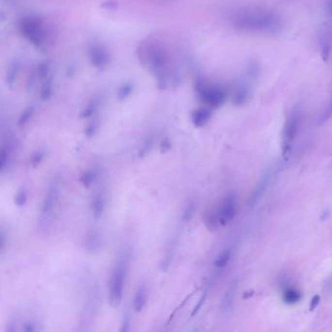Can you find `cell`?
I'll list each match as a JSON object with an SVG mask.
<instances>
[{
  "label": "cell",
  "instance_id": "obj_34",
  "mask_svg": "<svg viewBox=\"0 0 332 332\" xmlns=\"http://www.w3.org/2000/svg\"><path fill=\"white\" fill-rule=\"evenodd\" d=\"M172 148V143L170 142V141L168 139L164 140L161 143V152L162 153H166L168 151H170Z\"/></svg>",
  "mask_w": 332,
  "mask_h": 332
},
{
  "label": "cell",
  "instance_id": "obj_1",
  "mask_svg": "<svg viewBox=\"0 0 332 332\" xmlns=\"http://www.w3.org/2000/svg\"><path fill=\"white\" fill-rule=\"evenodd\" d=\"M230 22L235 30L251 33H277L283 28L282 19L276 12L262 8L239 10L231 16Z\"/></svg>",
  "mask_w": 332,
  "mask_h": 332
},
{
  "label": "cell",
  "instance_id": "obj_23",
  "mask_svg": "<svg viewBox=\"0 0 332 332\" xmlns=\"http://www.w3.org/2000/svg\"><path fill=\"white\" fill-rule=\"evenodd\" d=\"M27 201H28V192H27V189L25 187H22L16 197H15V204L19 206V207H22L24 206L26 204H27Z\"/></svg>",
  "mask_w": 332,
  "mask_h": 332
},
{
  "label": "cell",
  "instance_id": "obj_18",
  "mask_svg": "<svg viewBox=\"0 0 332 332\" xmlns=\"http://www.w3.org/2000/svg\"><path fill=\"white\" fill-rule=\"evenodd\" d=\"M283 298L286 304H295L300 300L301 293L294 288H289V289L285 290Z\"/></svg>",
  "mask_w": 332,
  "mask_h": 332
},
{
  "label": "cell",
  "instance_id": "obj_25",
  "mask_svg": "<svg viewBox=\"0 0 332 332\" xmlns=\"http://www.w3.org/2000/svg\"><path fill=\"white\" fill-rule=\"evenodd\" d=\"M98 126H99V123H98L97 120L92 121V122L86 127V129H85V131H84L85 135H86L87 137H89V138L93 137V136L96 133V131H97V129H98Z\"/></svg>",
  "mask_w": 332,
  "mask_h": 332
},
{
  "label": "cell",
  "instance_id": "obj_2",
  "mask_svg": "<svg viewBox=\"0 0 332 332\" xmlns=\"http://www.w3.org/2000/svg\"><path fill=\"white\" fill-rule=\"evenodd\" d=\"M61 197V184L58 178H54L45 193L43 203L41 206V211L38 219L39 228L46 232L53 224L54 218L57 214V209L60 204Z\"/></svg>",
  "mask_w": 332,
  "mask_h": 332
},
{
  "label": "cell",
  "instance_id": "obj_17",
  "mask_svg": "<svg viewBox=\"0 0 332 332\" xmlns=\"http://www.w3.org/2000/svg\"><path fill=\"white\" fill-rule=\"evenodd\" d=\"M96 174H97V173L95 170H90V171H87L84 174H82L79 180L84 187L89 188L93 184V182L95 181Z\"/></svg>",
  "mask_w": 332,
  "mask_h": 332
},
{
  "label": "cell",
  "instance_id": "obj_9",
  "mask_svg": "<svg viewBox=\"0 0 332 332\" xmlns=\"http://www.w3.org/2000/svg\"><path fill=\"white\" fill-rule=\"evenodd\" d=\"M251 87L249 84V81H243L241 83H239L233 93V103L237 106L240 105H244L245 103H247L251 97Z\"/></svg>",
  "mask_w": 332,
  "mask_h": 332
},
{
  "label": "cell",
  "instance_id": "obj_27",
  "mask_svg": "<svg viewBox=\"0 0 332 332\" xmlns=\"http://www.w3.org/2000/svg\"><path fill=\"white\" fill-rule=\"evenodd\" d=\"M195 211V206L193 204H190L189 206H187V207L185 208L183 214H182V220L183 221H189L194 214Z\"/></svg>",
  "mask_w": 332,
  "mask_h": 332
},
{
  "label": "cell",
  "instance_id": "obj_26",
  "mask_svg": "<svg viewBox=\"0 0 332 332\" xmlns=\"http://www.w3.org/2000/svg\"><path fill=\"white\" fill-rule=\"evenodd\" d=\"M44 156H45V154H44L43 151H37V152L33 153L32 156V158H31V164H32V166L34 167V168H36V167L43 161Z\"/></svg>",
  "mask_w": 332,
  "mask_h": 332
},
{
  "label": "cell",
  "instance_id": "obj_11",
  "mask_svg": "<svg viewBox=\"0 0 332 332\" xmlns=\"http://www.w3.org/2000/svg\"><path fill=\"white\" fill-rule=\"evenodd\" d=\"M270 179H271V173L267 172L262 178L259 180V182L256 184L255 188L253 191V194L251 196L250 199V205L253 206H254L262 197V195L264 194V192L266 191L269 183H270Z\"/></svg>",
  "mask_w": 332,
  "mask_h": 332
},
{
  "label": "cell",
  "instance_id": "obj_19",
  "mask_svg": "<svg viewBox=\"0 0 332 332\" xmlns=\"http://www.w3.org/2000/svg\"><path fill=\"white\" fill-rule=\"evenodd\" d=\"M19 70H20V63L16 61L14 62L13 63H11V65L9 66L8 70H7V75H6V81L9 85H13L17 76H18V73H19Z\"/></svg>",
  "mask_w": 332,
  "mask_h": 332
},
{
  "label": "cell",
  "instance_id": "obj_4",
  "mask_svg": "<svg viewBox=\"0 0 332 332\" xmlns=\"http://www.w3.org/2000/svg\"><path fill=\"white\" fill-rule=\"evenodd\" d=\"M127 277V266L124 260H120L114 266L109 283V302L112 307H118L123 298L125 282Z\"/></svg>",
  "mask_w": 332,
  "mask_h": 332
},
{
  "label": "cell",
  "instance_id": "obj_12",
  "mask_svg": "<svg viewBox=\"0 0 332 332\" xmlns=\"http://www.w3.org/2000/svg\"><path fill=\"white\" fill-rule=\"evenodd\" d=\"M105 209V198L104 195L100 192H96L91 201V210L93 216L95 219H98L102 216L103 211Z\"/></svg>",
  "mask_w": 332,
  "mask_h": 332
},
{
  "label": "cell",
  "instance_id": "obj_13",
  "mask_svg": "<svg viewBox=\"0 0 332 332\" xmlns=\"http://www.w3.org/2000/svg\"><path fill=\"white\" fill-rule=\"evenodd\" d=\"M147 295H148V291H147L146 285H140L136 291V294L134 297V304H133L134 310L137 313H141L144 309L147 303Z\"/></svg>",
  "mask_w": 332,
  "mask_h": 332
},
{
  "label": "cell",
  "instance_id": "obj_21",
  "mask_svg": "<svg viewBox=\"0 0 332 332\" xmlns=\"http://www.w3.org/2000/svg\"><path fill=\"white\" fill-rule=\"evenodd\" d=\"M134 91V86L131 83H125L124 85H122L117 93V97L119 100H124L127 97H129L132 94V92Z\"/></svg>",
  "mask_w": 332,
  "mask_h": 332
},
{
  "label": "cell",
  "instance_id": "obj_30",
  "mask_svg": "<svg viewBox=\"0 0 332 332\" xmlns=\"http://www.w3.org/2000/svg\"><path fill=\"white\" fill-rule=\"evenodd\" d=\"M151 146H152V141L146 142L145 144L143 145V147H142V148L140 150V152H139V158H142V157H143L146 153H148V151L150 150Z\"/></svg>",
  "mask_w": 332,
  "mask_h": 332
},
{
  "label": "cell",
  "instance_id": "obj_6",
  "mask_svg": "<svg viewBox=\"0 0 332 332\" xmlns=\"http://www.w3.org/2000/svg\"><path fill=\"white\" fill-rule=\"evenodd\" d=\"M301 124V115L299 109L294 108L288 115L284 129V142L289 146L298 135Z\"/></svg>",
  "mask_w": 332,
  "mask_h": 332
},
{
  "label": "cell",
  "instance_id": "obj_35",
  "mask_svg": "<svg viewBox=\"0 0 332 332\" xmlns=\"http://www.w3.org/2000/svg\"><path fill=\"white\" fill-rule=\"evenodd\" d=\"M319 302H320V297H319V295H315V296L312 298V301H311V304H310V310H311V311H314V310L317 307V305L319 304Z\"/></svg>",
  "mask_w": 332,
  "mask_h": 332
},
{
  "label": "cell",
  "instance_id": "obj_37",
  "mask_svg": "<svg viewBox=\"0 0 332 332\" xmlns=\"http://www.w3.org/2000/svg\"><path fill=\"white\" fill-rule=\"evenodd\" d=\"M327 10H328L330 17L332 18V0H328L327 1Z\"/></svg>",
  "mask_w": 332,
  "mask_h": 332
},
{
  "label": "cell",
  "instance_id": "obj_32",
  "mask_svg": "<svg viewBox=\"0 0 332 332\" xmlns=\"http://www.w3.org/2000/svg\"><path fill=\"white\" fill-rule=\"evenodd\" d=\"M206 293H204V295H202V297L200 298V300H199V302H198V304L196 305V307L194 308V310L192 311V313H191V316H194L198 312H199V310L201 309V307H202V305L204 304V302H205V300H206Z\"/></svg>",
  "mask_w": 332,
  "mask_h": 332
},
{
  "label": "cell",
  "instance_id": "obj_15",
  "mask_svg": "<svg viewBox=\"0 0 332 332\" xmlns=\"http://www.w3.org/2000/svg\"><path fill=\"white\" fill-rule=\"evenodd\" d=\"M12 152V145L8 142V144L2 145L1 149H0V168L2 171L5 170V168L8 166L10 159H11V153Z\"/></svg>",
  "mask_w": 332,
  "mask_h": 332
},
{
  "label": "cell",
  "instance_id": "obj_28",
  "mask_svg": "<svg viewBox=\"0 0 332 332\" xmlns=\"http://www.w3.org/2000/svg\"><path fill=\"white\" fill-rule=\"evenodd\" d=\"M49 70H50V67H49V64L46 63H40L37 67V74L40 78H45L47 77L48 73H49Z\"/></svg>",
  "mask_w": 332,
  "mask_h": 332
},
{
  "label": "cell",
  "instance_id": "obj_8",
  "mask_svg": "<svg viewBox=\"0 0 332 332\" xmlns=\"http://www.w3.org/2000/svg\"><path fill=\"white\" fill-rule=\"evenodd\" d=\"M89 58L93 66L97 69H103L110 62V55L101 45H93L89 50Z\"/></svg>",
  "mask_w": 332,
  "mask_h": 332
},
{
  "label": "cell",
  "instance_id": "obj_10",
  "mask_svg": "<svg viewBox=\"0 0 332 332\" xmlns=\"http://www.w3.org/2000/svg\"><path fill=\"white\" fill-rule=\"evenodd\" d=\"M211 115V110L208 107H201L191 113V121L195 127L201 128L208 123Z\"/></svg>",
  "mask_w": 332,
  "mask_h": 332
},
{
  "label": "cell",
  "instance_id": "obj_33",
  "mask_svg": "<svg viewBox=\"0 0 332 332\" xmlns=\"http://www.w3.org/2000/svg\"><path fill=\"white\" fill-rule=\"evenodd\" d=\"M129 326H130V316L129 315H125L123 321H122V327L120 329L121 332H126L129 330Z\"/></svg>",
  "mask_w": 332,
  "mask_h": 332
},
{
  "label": "cell",
  "instance_id": "obj_24",
  "mask_svg": "<svg viewBox=\"0 0 332 332\" xmlns=\"http://www.w3.org/2000/svg\"><path fill=\"white\" fill-rule=\"evenodd\" d=\"M52 91H53V86H52V82L51 80L46 81L42 88H41V92H40V96L43 100H48L50 99L51 95H52Z\"/></svg>",
  "mask_w": 332,
  "mask_h": 332
},
{
  "label": "cell",
  "instance_id": "obj_36",
  "mask_svg": "<svg viewBox=\"0 0 332 332\" xmlns=\"http://www.w3.org/2000/svg\"><path fill=\"white\" fill-rule=\"evenodd\" d=\"M23 329L26 332H33V331H35V324H33L32 321H28L24 324Z\"/></svg>",
  "mask_w": 332,
  "mask_h": 332
},
{
  "label": "cell",
  "instance_id": "obj_3",
  "mask_svg": "<svg viewBox=\"0 0 332 332\" xmlns=\"http://www.w3.org/2000/svg\"><path fill=\"white\" fill-rule=\"evenodd\" d=\"M195 90L200 99L212 108L222 106L227 98V92L223 87L205 80L197 81Z\"/></svg>",
  "mask_w": 332,
  "mask_h": 332
},
{
  "label": "cell",
  "instance_id": "obj_29",
  "mask_svg": "<svg viewBox=\"0 0 332 332\" xmlns=\"http://www.w3.org/2000/svg\"><path fill=\"white\" fill-rule=\"evenodd\" d=\"M331 116H332V97H331L329 103L327 104V107H326V109H325V111H324L323 114L321 115L320 123H324V122L327 121Z\"/></svg>",
  "mask_w": 332,
  "mask_h": 332
},
{
  "label": "cell",
  "instance_id": "obj_31",
  "mask_svg": "<svg viewBox=\"0 0 332 332\" xmlns=\"http://www.w3.org/2000/svg\"><path fill=\"white\" fill-rule=\"evenodd\" d=\"M101 7L106 10H115L117 8V3L112 1V0H108V1H105L103 4H101Z\"/></svg>",
  "mask_w": 332,
  "mask_h": 332
},
{
  "label": "cell",
  "instance_id": "obj_20",
  "mask_svg": "<svg viewBox=\"0 0 332 332\" xmlns=\"http://www.w3.org/2000/svg\"><path fill=\"white\" fill-rule=\"evenodd\" d=\"M230 259H231V251L226 250L216 258V260L214 261V265L217 269H222L229 263Z\"/></svg>",
  "mask_w": 332,
  "mask_h": 332
},
{
  "label": "cell",
  "instance_id": "obj_14",
  "mask_svg": "<svg viewBox=\"0 0 332 332\" xmlns=\"http://www.w3.org/2000/svg\"><path fill=\"white\" fill-rule=\"evenodd\" d=\"M86 245L87 249L92 253H95L96 251H98L101 247V237L99 233L95 230L92 231L87 237Z\"/></svg>",
  "mask_w": 332,
  "mask_h": 332
},
{
  "label": "cell",
  "instance_id": "obj_16",
  "mask_svg": "<svg viewBox=\"0 0 332 332\" xmlns=\"http://www.w3.org/2000/svg\"><path fill=\"white\" fill-rule=\"evenodd\" d=\"M34 112H35V107L33 105H31V106L27 107L24 110L23 113L21 114V116H20V118L18 120V126L19 127L26 126L30 122V120L32 118Z\"/></svg>",
  "mask_w": 332,
  "mask_h": 332
},
{
  "label": "cell",
  "instance_id": "obj_5",
  "mask_svg": "<svg viewBox=\"0 0 332 332\" xmlns=\"http://www.w3.org/2000/svg\"><path fill=\"white\" fill-rule=\"evenodd\" d=\"M20 31L22 34L35 47H40L45 38L43 22L39 17L28 16L21 20Z\"/></svg>",
  "mask_w": 332,
  "mask_h": 332
},
{
  "label": "cell",
  "instance_id": "obj_22",
  "mask_svg": "<svg viewBox=\"0 0 332 332\" xmlns=\"http://www.w3.org/2000/svg\"><path fill=\"white\" fill-rule=\"evenodd\" d=\"M96 108H97V101L95 99H94V100H92L86 106V108L81 112V115H80L81 118H89V117H91L95 112Z\"/></svg>",
  "mask_w": 332,
  "mask_h": 332
},
{
  "label": "cell",
  "instance_id": "obj_7",
  "mask_svg": "<svg viewBox=\"0 0 332 332\" xmlns=\"http://www.w3.org/2000/svg\"><path fill=\"white\" fill-rule=\"evenodd\" d=\"M218 212L220 224H226L231 221L237 212V198L233 193L228 194L222 204H221Z\"/></svg>",
  "mask_w": 332,
  "mask_h": 332
}]
</instances>
